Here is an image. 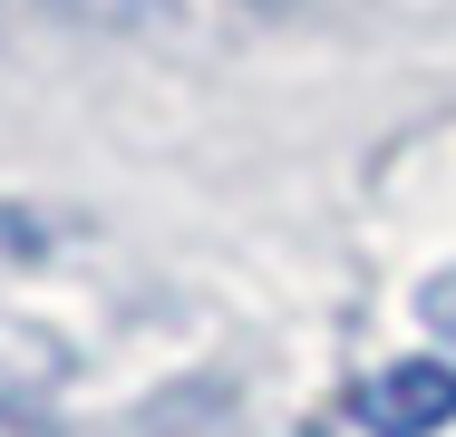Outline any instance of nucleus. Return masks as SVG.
Segmentation results:
<instances>
[{"mask_svg": "<svg viewBox=\"0 0 456 437\" xmlns=\"http://www.w3.org/2000/svg\"><path fill=\"white\" fill-rule=\"evenodd\" d=\"M350 418L369 437H437L456 428V359H388L379 379L350 389Z\"/></svg>", "mask_w": 456, "mask_h": 437, "instance_id": "f257e3e1", "label": "nucleus"}, {"mask_svg": "<svg viewBox=\"0 0 456 437\" xmlns=\"http://www.w3.org/2000/svg\"><path fill=\"white\" fill-rule=\"evenodd\" d=\"M59 379H69V350L49 341L39 321H10L0 311V418H20L29 399H49Z\"/></svg>", "mask_w": 456, "mask_h": 437, "instance_id": "f03ea898", "label": "nucleus"}, {"mask_svg": "<svg viewBox=\"0 0 456 437\" xmlns=\"http://www.w3.org/2000/svg\"><path fill=\"white\" fill-rule=\"evenodd\" d=\"M418 311H428V331H447V341H456V272H437V282L418 292Z\"/></svg>", "mask_w": 456, "mask_h": 437, "instance_id": "7ed1b4c3", "label": "nucleus"}, {"mask_svg": "<svg viewBox=\"0 0 456 437\" xmlns=\"http://www.w3.org/2000/svg\"><path fill=\"white\" fill-rule=\"evenodd\" d=\"M0 437H39V428H29V418H0Z\"/></svg>", "mask_w": 456, "mask_h": 437, "instance_id": "20e7f679", "label": "nucleus"}]
</instances>
